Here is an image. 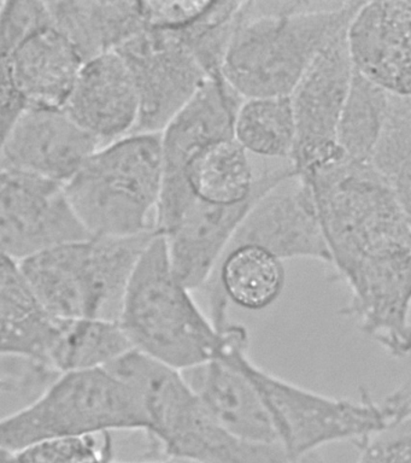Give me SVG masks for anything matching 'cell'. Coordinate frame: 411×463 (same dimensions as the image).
Returning <instances> with one entry per match:
<instances>
[{"instance_id": "cell-1", "label": "cell", "mask_w": 411, "mask_h": 463, "mask_svg": "<svg viewBox=\"0 0 411 463\" xmlns=\"http://www.w3.org/2000/svg\"><path fill=\"white\" fill-rule=\"evenodd\" d=\"M364 2H244L222 76L243 98L288 97Z\"/></svg>"}, {"instance_id": "cell-2", "label": "cell", "mask_w": 411, "mask_h": 463, "mask_svg": "<svg viewBox=\"0 0 411 463\" xmlns=\"http://www.w3.org/2000/svg\"><path fill=\"white\" fill-rule=\"evenodd\" d=\"M142 401L162 458L190 463H302L281 444L252 443L216 420L182 372L132 350L109 365Z\"/></svg>"}, {"instance_id": "cell-3", "label": "cell", "mask_w": 411, "mask_h": 463, "mask_svg": "<svg viewBox=\"0 0 411 463\" xmlns=\"http://www.w3.org/2000/svg\"><path fill=\"white\" fill-rule=\"evenodd\" d=\"M226 320L212 321L176 277L167 241L156 234L135 268L120 322L133 349L180 372L221 356Z\"/></svg>"}, {"instance_id": "cell-4", "label": "cell", "mask_w": 411, "mask_h": 463, "mask_svg": "<svg viewBox=\"0 0 411 463\" xmlns=\"http://www.w3.org/2000/svg\"><path fill=\"white\" fill-rule=\"evenodd\" d=\"M219 360L233 364L254 383L272 416L281 445L295 459L308 458L322 445L335 441L362 443L411 414L410 385L380 401L363 392L360 400H342L270 374L248 356V335L233 336Z\"/></svg>"}, {"instance_id": "cell-5", "label": "cell", "mask_w": 411, "mask_h": 463, "mask_svg": "<svg viewBox=\"0 0 411 463\" xmlns=\"http://www.w3.org/2000/svg\"><path fill=\"white\" fill-rule=\"evenodd\" d=\"M312 187L335 278L368 260L411 249V228L392 184L371 163L348 156L298 174Z\"/></svg>"}, {"instance_id": "cell-6", "label": "cell", "mask_w": 411, "mask_h": 463, "mask_svg": "<svg viewBox=\"0 0 411 463\" xmlns=\"http://www.w3.org/2000/svg\"><path fill=\"white\" fill-rule=\"evenodd\" d=\"M64 186L93 237L156 232L163 186L161 133L129 134L100 147Z\"/></svg>"}, {"instance_id": "cell-7", "label": "cell", "mask_w": 411, "mask_h": 463, "mask_svg": "<svg viewBox=\"0 0 411 463\" xmlns=\"http://www.w3.org/2000/svg\"><path fill=\"white\" fill-rule=\"evenodd\" d=\"M156 234L92 237L17 263L55 317L118 321L129 282Z\"/></svg>"}, {"instance_id": "cell-8", "label": "cell", "mask_w": 411, "mask_h": 463, "mask_svg": "<svg viewBox=\"0 0 411 463\" xmlns=\"http://www.w3.org/2000/svg\"><path fill=\"white\" fill-rule=\"evenodd\" d=\"M142 401L110 369L64 373L31 407L0 423L2 450L16 452L57 438L97 437L115 430L149 432Z\"/></svg>"}, {"instance_id": "cell-9", "label": "cell", "mask_w": 411, "mask_h": 463, "mask_svg": "<svg viewBox=\"0 0 411 463\" xmlns=\"http://www.w3.org/2000/svg\"><path fill=\"white\" fill-rule=\"evenodd\" d=\"M117 53L139 97L138 125L132 134L163 132L210 79L176 32L146 28Z\"/></svg>"}, {"instance_id": "cell-10", "label": "cell", "mask_w": 411, "mask_h": 463, "mask_svg": "<svg viewBox=\"0 0 411 463\" xmlns=\"http://www.w3.org/2000/svg\"><path fill=\"white\" fill-rule=\"evenodd\" d=\"M243 101L222 75L209 79L161 133L163 186L154 221L156 233H171L192 204L185 181L186 166L209 144L234 137V121Z\"/></svg>"}, {"instance_id": "cell-11", "label": "cell", "mask_w": 411, "mask_h": 463, "mask_svg": "<svg viewBox=\"0 0 411 463\" xmlns=\"http://www.w3.org/2000/svg\"><path fill=\"white\" fill-rule=\"evenodd\" d=\"M2 255L21 262L59 246L92 238L66 186L31 174L2 170Z\"/></svg>"}, {"instance_id": "cell-12", "label": "cell", "mask_w": 411, "mask_h": 463, "mask_svg": "<svg viewBox=\"0 0 411 463\" xmlns=\"http://www.w3.org/2000/svg\"><path fill=\"white\" fill-rule=\"evenodd\" d=\"M348 32L320 53L291 94L297 136L290 163L297 174L346 156L338 144V126L356 71Z\"/></svg>"}, {"instance_id": "cell-13", "label": "cell", "mask_w": 411, "mask_h": 463, "mask_svg": "<svg viewBox=\"0 0 411 463\" xmlns=\"http://www.w3.org/2000/svg\"><path fill=\"white\" fill-rule=\"evenodd\" d=\"M344 314L393 358L411 354V249L368 260L344 281Z\"/></svg>"}, {"instance_id": "cell-14", "label": "cell", "mask_w": 411, "mask_h": 463, "mask_svg": "<svg viewBox=\"0 0 411 463\" xmlns=\"http://www.w3.org/2000/svg\"><path fill=\"white\" fill-rule=\"evenodd\" d=\"M239 244L262 246L281 260L308 259L331 264L315 197L298 174L258 198L229 248Z\"/></svg>"}, {"instance_id": "cell-15", "label": "cell", "mask_w": 411, "mask_h": 463, "mask_svg": "<svg viewBox=\"0 0 411 463\" xmlns=\"http://www.w3.org/2000/svg\"><path fill=\"white\" fill-rule=\"evenodd\" d=\"M104 145L64 109L30 108L2 137V170L66 184Z\"/></svg>"}, {"instance_id": "cell-16", "label": "cell", "mask_w": 411, "mask_h": 463, "mask_svg": "<svg viewBox=\"0 0 411 463\" xmlns=\"http://www.w3.org/2000/svg\"><path fill=\"white\" fill-rule=\"evenodd\" d=\"M348 35L357 71L395 96L411 97V2H364Z\"/></svg>"}, {"instance_id": "cell-17", "label": "cell", "mask_w": 411, "mask_h": 463, "mask_svg": "<svg viewBox=\"0 0 411 463\" xmlns=\"http://www.w3.org/2000/svg\"><path fill=\"white\" fill-rule=\"evenodd\" d=\"M64 111L104 146L132 134L140 104L124 60L111 52L85 63Z\"/></svg>"}, {"instance_id": "cell-18", "label": "cell", "mask_w": 411, "mask_h": 463, "mask_svg": "<svg viewBox=\"0 0 411 463\" xmlns=\"http://www.w3.org/2000/svg\"><path fill=\"white\" fill-rule=\"evenodd\" d=\"M262 195L233 206L193 199L178 226L163 235L173 269L187 288L196 291L212 280L240 224Z\"/></svg>"}, {"instance_id": "cell-19", "label": "cell", "mask_w": 411, "mask_h": 463, "mask_svg": "<svg viewBox=\"0 0 411 463\" xmlns=\"http://www.w3.org/2000/svg\"><path fill=\"white\" fill-rule=\"evenodd\" d=\"M82 67L77 50L53 25L2 58V72L12 79L31 108L64 109Z\"/></svg>"}, {"instance_id": "cell-20", "label": "cell", "mask_w": 411, "mask_h": 463, "mask_svg": "<svg viewBox=\"0 0 411 463\" xmlns=\"http://www.w3.org/2000/svg\"><path fill=\"white\" fill-rule=\"evenodd\" d=\"M295 174L290 163L255 177L248 152L232 137L198 152L186 166L185 181L194 201L233 206L265 194Z\"/></svg>"}, {"instance_id": "cell-21", "label": "cell", "mask_w": 411, "mask_h": 463, "mask_svg": "<svg viewBox=\"0 0 411 463\" xmlns=\"http://www.w3.org/2000/svg\"><path fill=\"white\" fill-rule=\"evenodd\" d=\"M182 374L216 420L234 436L252 443L281 444L261 394L233 364L214 360Z\"/></svg>"}, {"instance_id": "cell-22", "label": "cell", "mask_w": 411, "mask_h": 463, "mask_svg": "<svg viewBox=\"0 0 411 463\" xmlns=\"http://www.w3.org/2000/svg\"><path fill=\"white\" fill-rule=\"evenodd\" d=\"M53 27L59 29L82 61L117 52L145 31L140 2H49Z\"/></svg>"}, {"instance_id": "cell-23", "label": "cell", "mask_w": 411, "mask_h": 463, "mask_svg": "<svg viewBox=\"0 0 411 463\" xmlns=\"http://www.w3.org/2000/svg\"><path fill=\"white\" fill-rule=\"evenodd\" d=\"M2 354H20L49 364L60 318L32 288L19 263L2 256L0 270Z\"/></svg>"}, {"instance_id": "cell-24", "label": "cell", "mask_w": 411, "mask_h": 463, "mask_svg": "<svg viewBox=\"0 0 411 463\" xmlns=\"http://www.w3.org/2000/svg\"><path fill=\"white\" fill-rule=\"evenodd\" d=\"M284 260L262 246H230L210 281L229 303L259 311L276 303L284 291Z\"/></svg>"}, {"instance_id": "cell-25", "label": "cell", "mask_w": 411, "mask_h": 463, "mask_svg": "<svg viewBox=\"0 0 411 463\" xmlns=\"http://www.w3.org/2000/svg\"><path fill=\"white\" fill-rule=\"evenodd\" d=\"M132 350L118 321L61 317L49 364L62 374L107 368Z\"/></svg>"}, {"instance_id": "cell-26", "label": "cell", "mask_w": 411, "mask_h": 463, "mask_svg": "<svg viewBox=\"0 0 411 463\" xmlns=\"http://www.w3.org/2000/svg\"><path fill=\"white\" fill-rule=\"evenodd\" d=\"M295 136L291 96L245 99L237 112L234 137L247 152L291 161Z\"/></svg>"}, {"instance_id": "cell-27", "label": "cell", "mask_w": 411, "mask_h": 463, "mask_svg": "<svg viewBox=\"0 0 411 463\" xmlns=\"http://www.w3.org/2000/svg\"><path fill=\"white\" fill-rule=\"evenodd\" d=\"M391 93L355 71L338 126V144L353 161L370 163L386 118Z\"/></svg>"}, {"instance_id": "cell-28", "label": "cell", "mask_w": 411, "mask_h": 463, "mask_svg": "<svg viewBox=\"0 0 411 463\" xmlns=\"http://www.w3.org/2000/svg\"><path fill=\"white\" fill-rule=\"evenodd\" d=\"M62 373L52 365L20 354H2L0 404L3 418L24 411L59 380Z\"/></svg>"}, {"instance_id": "cell-29", "label": "cell", "mask_w": 411, "mask_h": 463, "mask_svg": "<svg viewBox=\"0 0 411 463\" xmlns=\"http://www.w3.org/2000/svg\"><path fill=\"white\" fill-rule=\"evenodd\" d=\"M3 452L10 463H107L113 456V441L110 434H104L102 443L97 437L57 438Z\"/></svg>"}, {"instance_id": "cell-30", "label": "cell", "mask_w": 411, "mask_h": 463, "mask_svg": "<svg viewBox=\"0 0 411 463\" xmlns=\"http://www.w3.org/2000/svg\"><path fill=\"white\" fill-rule=\"evenodd\" d=\"M0 58L8 57L28 38L53 25L48 2H5L0 10Z\"/></svg>"}, {"instance_id": "cell-31", "label": "cell", "mask_w": 411, "mask_h": 463, "mask_svg": "<svg viewBox=\"0 0 411 463\" xmlns=\"http://www.w3.org/2000/svg\"><path fill=\"white\" fill-rule=\"evenodd\" d=\"M356 463H411V414L359 444Z\"/></svg>"}, {"instance_id": "cell-32", "label": "cell", "mask_w": 411, "mask_h": 463, "mask_svg": "<svg viewBox=\"0 0 411 463\" xmlns=\"http://www.w3.org/2000/svg\"><path fill=\"white\" fill-rule=\"evenodd\" d=\"M211 2H140L146 27L162 31H182L190 27L210 6Z\"/></svg>"}, {"instance_id": "cell-33", "label": "cell", "mask_w": 411, "mask_h": 463, "mask_svg": "<svg viewBox=\"0 0 411 463\" xmlns=\"http://www.w3.org/2000/svg\"><path fill=\"white\" fill-rule=\"evenodd\" d=\"M30 104L20 92L15 83L12 81L5 72H2V109H0V118H2V137L12 130L21 116L30 109Z\"/></svg>"}, {"instance_id": "cell-34", "label": "cell", "mask_w": 411, "mask_h": 463, "mask_svg": "<svg viewBox=\"0 0 411 463\" xmlns=\"http://www.w3.org/2000/svg\"><path fill=\"white\" fill-rule=\"evenodd\" d=\"M388 181L411 228V157L398 166Z\"/></svg>"}, {"instance_id": "cell-35", "label": "cell", "mask_w": 411, "mask_h": 463, "mask_svg": "<svg viewBox=\"0 0 411 463\" xmlns=\"http://www.w3.org/2000/svg\"><path fill=\"white\" fill-rule=\"evenodd\" d=\"M388 115L411 146V97L391 94Z\"/></svg>"}]
</instances>
